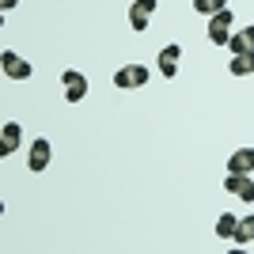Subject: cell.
Returning <instances> with one entry per match:
<instances>
[{"instance_id":"obj_13","label":"cell","mask_w":254,"mask_h":254,"mask_svg":"<svg viewBox=\"0 0 254 254\" xmlns=\"http://www.w3.org/2000/svg\"><path fill=\"white\" fill-rule=\"evenodd\" d=\"M232 243H254V212H247L243 220H239V228H235Z\"/></svg>"},{"instance_id":"obj_3","label":"cell","mask_w":254,"mask_h":254,"mask_svg":"<svg viewBox=\"0 0 254 254\" xmlns=\"http://www.w3.org/2000/svg\"><path fill=\"white\" fill-rule=\"evenodd\" d=\"M156 4L159 0H133V8H129V27H133V31H148L152 15H156Z\"/></svg>"},{"instance_id":"obj_4","label":"cell","mask_w":254,"mask_h":254,"mask_svg":"<svg viewBox=\"0 0 254 254\" xmlns=\"http://www.w3.org/2000/svg\"><path fill=\"white\" fill-rule=\"evenodd\" d=\"M224 190L235 193V197H239V201H247V205L254 201V182H251V175H235V171H228V179H224Z\"/></svg>"},{"instance_id":"obj_16","label":"cell","mask_w":254,"mask_h":254,"mask_svg":"<svg viewBox=\"0 0 254 254\" xmlns=\"http://www.w3.org/2000/svg\"><path fill=\"white\" fill-rule=\"evenodd\" d=\"M15 4H19V0H0V8H4V11H11Z\"/></svg>"},{"instance_id":"obj_15","label":"cell","mask_w":254,"mask_h":254,"mask_svg":"<svg viewBox=\"0 0 254 254\" xmlns=\"http://www.w3.org/2000/svg\"><path fill=\"white\" fill-rule=\"evenodd\" d=\"M228 8V0H193V11L197 15H216V11Z\"/></svg>"},{"instance_id":"obj_2","label":"cell","mask_w":254,"mask_h":254,"mask_svg":"<svg viewBox=\"0 0 254 254\" xmlns=\"http://www.w3.org/2000/svg\"><path fill=\"white\" fill-rule=\"evenodd\" d=\"M228 38H232V8L209 15V42L212 46H228Z\"/></svg>"},{"instance_id":"obj_8","label":"cell","mask_w":254,"mask_h":254,"mask_svg":"<svg viewBox=\"0 0 254 254\" xmlns=\"http://www.w3.org/2000/svg\"><path fill=\"white\" fill-rule=\"evenodd\" d=\"M179 57H182V46H179V42H171V46H163V50H159V72L167 76V80L179 72Z\"/></svg>"},{"instance_id":"obj_11","label":"cell","mask_w":254,"mask_h":254,"mask_svg":"<svg viewBox=\"0 0 254 254\" xmlns=\"http://www.w3.org/2000/svg\"><path fill=\"white\" fill-rule=\"evenodd\" d=\"M228 50H232V57H239V53L254 50V27H243L239 34H232V38H228Z\"/></svg>"},{"instance_id":"obj_5","label":"cell","mask_w":254,"mask_h":254,"mask_svg":"<svg viewBox=\"0 0 254 254\" xmlns=\"http://www.w3.org/2000/svg\"><path fill=\"white\" fill-rule=\"evenodd\" d=\"M0 64H4V76H8V80H31V61H23L19 53L4 50Z\"/></svg>"},{"instance_id":"obj_6","label":"cell","mask_w":254,"mask_h":254,"mask_svg":"<svg viewBox=\"0 0 254 254\" xmlns=\"http://www.w3.org/2000/svg\"><path fill=\"white\" fill-rule=\"evenodd\" d=\"M61 84H64V99H68V103H80V99L87 95V80H84V72H76V68H68V72L61 76Z\"/></svg>"},{"instance_id":"obj_10","label":"cell","mask_w":254,"mask_h":254,"mask_svg":"<svg viewBox=\"0 0 254 254\" xmlns=\"http://www.w3.org/2000/svg\"><path fill=\"white\" fill-rule=\"evenodd\" d=\"M228 171H235V175H251V171H254V148L232 152V159H228Z\"/></svg>"},{"instance_id":"obj_12","label":"cell","mask_w":254,"mask_h":254,"mask_svg":"<svg viewBox=\"0 0 254 254\" xmlns=\"http://www.w3.org/2000/svg\"><path fill=\"white\" fill-rule=\"evenodd\" d=\"M228 72L232 76H251L254 72V50H247V53H239L235 61H228Z\"/></svg>"},{"instance_id":"obj_9","label":"cell","mask_w":254,"mask_h":254,"mask_svg":"<svg viewBox=\"0 0 254 254\" xmlns=\"http://www.w3.org/2000/svg\"><path fill=\"white\" fill-rule=\"evenodd\" d=\"M19 140H23V129L15 122H4V129H0V156H11L19 148Z\"/></svg>"},{"instance_id":"obj_7","label":"cell","mask_w":254,"mask_h":254,"mask_svg":"<svg viewBox=\"0 0 254 254\" xmlns=\"http://www.w3.org/2000/svg\"><path fill=\"white\" fill-rule=\"evenodd\" d=\"M50 156H53V148H50V140H34L31 144V156H27V167L34 171V175H42L46 167H50Z\"/></svg>"},{"instance_id":"obj_14","label":"cell","mask_w":254,"mask_h":254,"mask_svg":"<svg viewBox=\"0 0 254 254\" xmlns=\"http://www.w3.org/2000/svg\"><path fill=\"white\" fill-rule=\"evenodd\" d=\"M235 228H239V216H235V212H224L220 220H216V235H220V239H232Z\"/></svg>"},{"instance_id":"obj_1","label":"cell","mask_w":254,"mask_h":254,"mask_svg":"<svg viewBox=\"0 0 254 254\" xmlns=\"http://www.w3.org/2000/svg\"><path fill=\"white\" fill-rule=\"evenodd\" d=\"M148 84V68L144 64H122L114 72V87L118 91H137V87Z\"/></svg>"}]
</instances>
